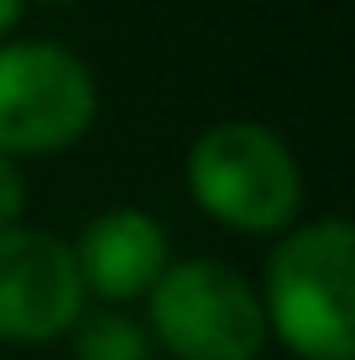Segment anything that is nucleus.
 Segmentation results:
<instances>
[{"instance_id":"f257e3e1","label":"nucleus","mask_w":355,"mask_h":360,"mask_svg":"<svg viewBox=\"0 0 355 360\" xmlns=\"http://www.w3.org/2000/svg\"><path fill=\"white\" fill-rule=\"evenodd\" d=\"M355 235L345 214L298 219L277 235L262 266V314L266 340L298 360H355Z\"/></svg>"},{"instance_id":"f03ea898","label":"nucleus","mask_w":355,"mask_h":360,"mask_svg":"<svg viewBox=\"0 0 355 360\" xmlns=\"http://www.w3.org/2000/svg\"><path fill=\"white\" fill-rule=\"evenodd\" d=\"M188 193L240 235H283L303 214V167L262 120H219L188 146Z\"/></svg>"},{"instance_id":"7ed1b4c3","label":"nucleus","mask_w":355,"mask_h":360,"mask_svg":"<svg viewBox=\"0 0 355 360\" xmlns=\"http://www.w3.org/2000/svg\"><path fill=\"white\" fill-rule=\"evenodd\" d=\"M146 340L173 360H256L266 350L262 297L214 256L167 262L146 292Z\"/></svg>"},{"instance_id":"20e7f679","label":"nucleus","mask_w":355,"mask_h":360,"mask_svg":"<svg viewBox=\"0 0 355 360\" xmlns=\"http://www.w3.org/2000/svg\"><path fill=\"white\" fill-rule=\"evenodd\" d=\"M100 84L73 47L47 37L0 42V157H53L89 136Z\"/></svg>"},{"instance_id":"39448f33","label":"nucleus","mask_w":355,"mask_h":360,"mask_svg":"<svg viewBox=\"0 0 355 360\" xmlns=\"http://www.w3.org/2000/svg\"><path fill=\"white\" fill-rule=\"evenodd\" d=\"M84 303L68 240L32 225L0 230V340L47 345L79 324Z\"/></svg>"},{"instance_id":"423d86ee","label":"nucleus","mask_w":355,"mask_h":360,"mask_svg":"<svg viewBox=\"0 0 355 360\" xmlns=\"http://www.w3.org/2000/svg\"><path fill=\"white\" fill-rule=\"evenodd\" d=\"M68 251L79 266L84 297H100V303H136L157 288V277L173 262L167 230L146 209H105V214L84 219Z\"/></svg>"},{"instance_id":"0eeeda50","label":"nucleus","mask_w":355,"mask_h":360,"mask_svg":"<svg viewBox=\"0 0 355 360\" xmlns=\"http://www.w3.org/2000/svg\"><path fill=\"white\" fill-rule=\"evenodd\" d=\"M73 360H157V350L131 314L100 308L73 324Z\"/></svg>"},{"instance_id":"6e6552de","label":"nucleus","mask_w":355,"mask_h":360,"mask_svg":"<svg viewBox=\"0 0 355 360\" xmlns=\"http://www.w3.org/2000/svg\"><path fill=\"white\" fill-rule=\"evenodd\" d=\"M21 214H27V172L21 162L0 157V230L21 225Z\"/></svg>"},{"instance_id":"1a4fd4ad","label":"nucleus","mask_w":355,"mask_h":360,"mask_svg":"<svg viewBox=\"0 0 355 360\" xmlns=\"http://www.w3.org/2000/svg\"><path fill=\"white\" fill-rule=\"evenodd\" d=\"M21 11H27V0H0V42H6L11 32H16V21H21Z\"/></svg>"},{"instance_id":"9d476101","label":"nucleus","mask_w":355,"mask_h":360,"mask_svg":"<svg viewBox=\"0 0 355 360\" xmlns=\"http://www.w3.org/2000/svg\"><path fill=\"white\" fill-rule=\"evenodd\" d=\"M47 6H73V0H47Z\"/></svg>"}]
</instances>
